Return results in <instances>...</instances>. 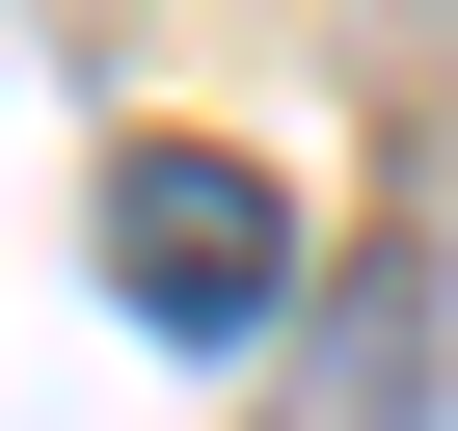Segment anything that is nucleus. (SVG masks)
<instances>
[{"mask_svg": "<svg viewBox=\"0 0 458 431\" xmlns=\"http://www.w3.org/2000/svg\"><path fill=\"white\" fill-rule=\"evenodd\" d=\"M108 297H135L162 351L297 324V189H270L243 135H135V162H108Z\"/></svg>", "mask_w": 458, "mask_h": 431, "instance_id": "obj_1", "label": "nucleus"}, {"mask_svg": "<svg viewBox=\"0 0 458 431\" xmlns=\"http://www.w3.org/2000/svg\"><path fill=\"white\" fill-rule=\"evenodd\" d=\"M270 431H431V270H404V243L324 297V351H297V404H270Z\"/></svg>", "mask_w": 458, "mask_h": 431, "instance_id": "obj_2", "label": "nucleus"}]
</instances>
